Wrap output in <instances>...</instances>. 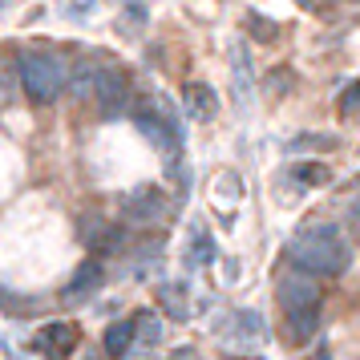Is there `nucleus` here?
Masks as SVG:
<instances>
[{"instance_id": "nucleus-14", "label": "nucleus", "mask_w": 360, "mask_h": 360, "mask_svg": "<svg viewBox=\"0 0 360 360\" xmlns=\"http://www.w3.org/2000/svg\"><path fill=\"white\" fill-rule=\"evenodd\" d=\"M94 85H98V65H77L73 69V94L94 101Z\"/></svg>"}, {"instance_id": "nucleus-15", "label": "nucleus", "mask_w": 360, "mask_h": 360, "mask_svg": "<svg viewBox=\"0 0 360 360\" xmlns=\"http://www.w3.org/2000/svg\"><path fill=\"white\" fill-rule=\"evenodd\" d=\"M231 57H235V82H239V89H251V61H247V45L243 41H235L231 45Z\"/></svg>"}, {"instance_id": "nucleus-7", "label": "nucleus", "mask_w": 360, "mask_h": 360, "mask_svg": "<svg viewBox=\"0 0 360 360\" xmlns=\"http://www.w3.org/2000/svg\"><path fill=\"white\" fill-rule=\"evenodd\" d=\"M182 101H186V114L195 117V122H211V117L219 114V94L202 82L186 85V89H182Z\"/></svg>"}, {"instance_id": "nucleus-17", "label": "nucleus", "mask_w": 360, "mask_h": 360, "mask_svg": "<svg viewBox=\"0 0 360 360\" xmlns=\"http://www.w3.org/2000/svg\"><path fill=\"white\" fill-rule=\"evenodd\" d=\"M340 110H344V114H360V82L344 89V98H340Z\"/></svg>"}, {"instance_id": "nucleus-21", "label": "nucleus", "mask_w": 360, "mask_h": 360, "mask_svg": "<svg viewBox=\"0 0 360 360\" xmlns=\"http://www.w3.org/2000/svg\"><path fill=\"white\" fill-rule=\"evenodd\" d=\"M174 360H202V356H198L195 348H179V352H174Z\"/></svg>"}, {"instance_id": "nucleus-10", "label": "nucleus", "mask_w": 360, "mask_h": 360, "mask_svg": "<svg viewBox=\"0 0 360 360\" xmlns=\"http://www.w3.org/2000/svg\"><path fill=\"white\" fill-rule=\"evenodd\" d=\"M101 276H105V271H101V263H98V259L82 263V267H77V276H73V279L65 283V295H73V300H77V295H89V292H98Z\"/></svg>"}, {"instance_id": "nucleus-9", "label": "nucleus", "mask_w": 360, "mask_h": 360, "mask_svg": "<svg viewBox=\"0 0 360 360\" xmlns=\"http://www.w3.org/2000/svg\"><path fill=\"white\" fill-rule=\"evenodd\" d=\"M283 320H288V328H283L288 344H308L316 336V328H320V311H292Z\"/></svg>"}, {"instance_id": "nucleus-2", "label": "nucleus", "mask_w": 360, "mask_h": 360, "mask_svg": "<svg viewBox=\"0 0 360 360\" xmlns=\"http://www.w3.org/2000/svg\"><path fill=\"white\" fill-rule=\"evenodd\" d=\"M20 85L33 101H53L65 85V65L53 53H25L20 57Z\"/></svg>"}, {"instance_id": "nucleus-12", "label": "nucleus", "mask_w": 360, "mask_h": 360, "mask_svg": "<svg viewBox=\"0 0 360 360\" xmlns=\"http://www.w3.org/2000/svg\"><path fill=\"white\" fill-rule=\"evenodd\" d=\"M162 311L170 320H186L191 304H186V288L182 283H162Z\"/></svg>"}, {"instance_id": "nucleus-22", "label": "nucleus", "mask_w": 360, "mask_h": 360, "mask_svg": "<svg viewBox=\"0 0 360 360\" xmlns=\"http://www.w3.org/2000/svg\"><path fill=\"white\" fill-rule=\"evenodd\" d=\"M8 4H13V0H0V13H4V8H8Z\"/></svg>"}, {"instance_id": "nucleus-8", "label": "nucleus", "mask_w": 360, "mask_h": 360, "mask_svg": "<svg viewBox=\"0 0 360 360\" xmlns=\"http://www.w3.org/2000/svg\"><path fill=\"white\" fill-rule=\"evenodd\" d=\"M94 101H101V110H110V114H114L117 105L126 101V77H122L117 69L98 65V85H94Z\"/></svg>"}, {"instance_id": "nucleus-5", "label": "nucleus", "mask_w": 360, "mask_h": 360, "mask_svg": "<svg viewBox=\"0 0 360 360\" xmlns=\"http://www.w3.org/2000/svg\"><path fill=\"white\" fill-rule=\"evenodd\" d=\"M166 214V195L158 186H142L126 198V219L130 223H158Z\"/></svg>"}, {"instance_id": "nucleus-3", "label": "nucleus", "mask_w": 360, "mask_h": 360, "mask_svg": "<svg viewBox=\"0 0 360 360\" xmlns=\"http://www.w3.org/2000/svg\"><path fill=\"white\" fill-rule=\"evenodd\" d=\"M276 300L283 316L292 311H320V283L308 276V271H292L276 283Z\"/></svg>"}, {"instance_id": "nucleus-6", "label": "nucleus", "mask_w": 360, "mask_h": 360, "mask_svg": "<svg viewBox=\"0 0 360 360\" xmlns=\"http://www.w3.org/2000/svg\"><path fill=\"white\" fill-rule=\"evenodd\" d=\"M227 324L231 328L223 332V336H227L231 344H263V340H267V328H263L259 311H235Z\"/></svg>"}, {"instance_id": "nucleus-18", "label": "nucleus", "mask_w": 360, "mask_h": 360, "mask_svg": "<svg viewBox=\"0 0 360 360\" xmlns=\"http://www.w3.org/2000/svg\"><path fill=\"white\" fill-rule=\"evenodd\" d=\"M300 179L311 182V186H320V182H328V170L324 166H311V170H300Z\"/></svg>"}, {"instance_id": "nucleus-11", "label": "nucleus", "mask_w": 360, "mask_h": 360, "mask_svg": "<svg viewBox=\"0 0 360 360\" xmlns=\"http://www.w3.org/2000/svg\"><path fill=\"white\" fill-rule=\"evenodd\" d=\"M211 259H214V243H211V235H207L202 227H195L191 243H186V267H207Z\"/></svg>"}, {"instance_id": "nucleus-19", "label": "nucleus", "mask_w": 360, "mask_h": 360, "mask_svg": "<svg viewBox=\"0 0 360 360\" xmlns=\"http://www.w3.org/2000/svg\"><path fill=\"white\" fill-rule=\"evenodd\" d=\"M8 89H13V69H8L4 61H0V98H4Z\"/></svg>"}, {"instance_id": "nucleus-4", "label": "nucleus", "mask_w": 360, "mask_h": 360, "mask_svg": "<svg viewBox=\"0 0 360 360\" xmlns=\"http://www.w3.org/2000/svg\"><path fill=\"white\" fill-rule=\"evenodd\" d=\"M77 344H82L77 324H49V328H41V336H37V348H41L49 360L73 356V348H77Z\"/></svg>"}, {"instance_id": "nucleus-13", "label": "nucleus", "mask_w": 360, "mask_h": 360, "mask_svg": "<svg viewBox=\"0 0 360 360\" xmlns=\"http://www.w3.org/2000/svg\"><path fill=\"white\" fill-rule=\"evenodd\" d=\"M134 340H138V328H134L130 320H126V324H114L105 332V352H110V356H126Z\"/></svg>"}, {"instance_id": "nucleus-16", "label": "nucleus", "mask_w": 360, "mask_h": 360, "mask_svg": "<svg viewBox=\"0 0 360 360\" xmlns=\"http://www.w3.org/2000/svg\"><path fill=\"white\" fill-rule=\"evenodd\" d=\"M138 336H142V340H150V344L162 340V324H158L150 311H142V316H138Z\"/></svg>"}, {"instance_id": "nucleus-1", "label": "nucleus", "mask_w": 360, "mask_h": 360, "mask_svg": "<svg viewBox=\"0 0 360 360\" xmlns=\"http://www.w3.org/2000/svg\"><path fill=\"white\" fill-rule=\"evenodd\" d=\"M288 259L311 276H344L352 263V247L336 227H304L288 243Z\"/></svg>"}, {"instance_id": "nucleus-20", "label": "nucleus", "mask_w": 360, "mask_h": 360, "mask_svg": "<svg viewBox=\"0 0 360 360\" xmlns=\"http://www.w3.org/2000/svg\"><path fill=\"white\" fill-rule=\"evenodd\" d=\"M348 219H352V227H360V198L348 202Z\"/></svg>"}]
</instances>
